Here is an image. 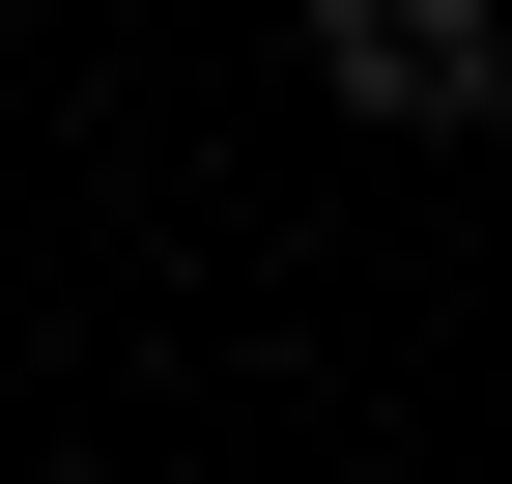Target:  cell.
<instances>
[{
    "instance_id": "cell-1",
    "label": "cell",
    "mask_w": 512,
    "mask_h": 484,
    "mask_svg": "<svg viewBox=\"0 0 512 484\" xmlns=\"http://www.w3.org/2000/svg\"><path fill=\"white\" fill-rule=\"evenodd\" d=\"M313 86H342L370 143H456L484 114V0H313Z\"/></svg>"
},
{
    "instance_id": "cell-2",
    "label": "cell",
    "mask_w": 512,
    "mask_h": 484,
    "mask_svg": "<svg viewBox=\"0 0 512 484\" xmlns=\"http://www.w3.org/2000/svg\"><path fill=\"white\" fill-rule=\"evenodd\" d=\"M57 484H114V456H57Z\"/></svg>"
}]
</instances>
